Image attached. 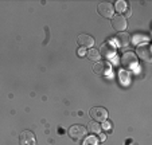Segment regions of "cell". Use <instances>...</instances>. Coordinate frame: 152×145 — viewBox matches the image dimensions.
<instances>
[{"label":"cell","mask_w":152,"mask_h":145,"mask_svg":"<svg viewBox=\"0 0 152 145\" xmlns=\"http://www.w3.org/2000/svg\"><path fill=\"white\" fill-rule=\"evenodd\" d=\"M67 134H69L74 141H80V140H82L83 137H85L86 128L85 126H81V125H73V126H70L69 128Z\"/></svg>","instance_id":"obj_1"},{"label":"cell","mask_w":152,"mask_h":145,"mask_svg":"<svg viewBox=\"0 0 152 145\" xmlns=\"http://www.w3.org/2000/svg\"><path fill=\"white\" fill-rule=\"evenodd\" d=\"M98 52H100V55L102 58H105V59H110V58H113L116 55V47L112 42H105L102 46H101V48H100V51Z\"/></svg>","instance_id":"obj_2"},{"label":"cell","mask_w":152,"mask_h":145,"mask_svg":"<svg viewBox=\"0 0 152 145\" xmlns=\"http://www.w3.org/2000/svg\"><path fill=\"white\" fill-rule=\"evenodd\" d=\"M93 71L98 75H108L112 71V66H110L109 62H106V60H98V62H96Z\"/></svg>","instance_id":"obj_3"},{"label":"cell","mask_w":152,"mask_h":145,"mask_svg":"<svg viewBox=\"0 0 152 145\" xmlns=\"http://www.w3.org/2000/svg\"><path fill=\"white\" fill-rule=\"evenodd\" d=\"M90 117L93 118V121L96 122H101V121H105L108 118V110L105 108H100V106H96V108L90 109Z\"/></svg>","instance_id":"obj_4"},{"label":"cell","mask_w":152,"mask_h":145,"mask_svg":"<svg viewBox=\"0 0 152 145\" xmlns=\"http://www.w3.org/2000/svg\"><path fill=\"white\" fill-rule=\"evenodd\" d=\"M120 62L124 68H132L137 66V59H136V55L133 52H125V54H123Z\"/></svg>","instance_id":"obj_5"},{"label":"cell","mask_w":152,"mask_h":145,"mask_svg":"<svg viewBox=\"0 0 152 145\" xmlns=\"http://www.w3.org/2000/svg\"><path fill=\"white\" fill-rule=\"evenodd\" d=\"M136 52L137 55L144 59L145 62H151L152 60V51H151V46L148 43H144V44H140L137 48H136Z\"/></svg>","instance_id":"obj_6"},{"label":"cell","mask_w":152,"mask_h":145,"mask_svg":"<svg viewBox=\"0 0 152 145\" xmlns=\"http://www.w3.org/2000/svg\"><path fill=\"white\" fill-rule=\"evenodd\" d=\"M97 9H98V14L104 17H113V14H115V7L110 3H108V1L100 3Z\"/></svg>","instance_id":"obj_7"},{"label":"cell","mask_w":152,"mask_h":145,"mask_svg":"<svg viewBox=\"0 0 152 145\" xmlns=\"http://www.w3.org/2000/svg\"><path fill=\"white\" fill-rule=\"evenodd\" d=\"M112 27L118 32H124L126 28V19L124 15H113L112 17Z\"/></svg>","instance_id":"obj_8"},{"label":"cell","mask_w":152,"mask_h":145,"mask_svg":"<svg viewBox=\"0 0 152 145\" xmlns=\"http://www.w3.org/2000/svg\"><path fill=\"white\" fill-rule=\"evenodd\" d=\"M20 145H37V138L30 130H23L20 133Z\"/></svg>","instance_id":"obj_9"},{"label":"cell","mask_w":152,"mask_h":145,"mask_svg":"<svg viewBox=\"0 0 152 145\" xmlns=\"http://www.w3.org/2000/svg\"><path fill=\"white\" fill-rule=\"evenodd\" d=\"M77 42H78V44L83 48H90V47H93V44H94V39L88 34H81L80 36H78Z\"/></svg>","instance_id":"obj_10"},{"label":"cell","mask_w":152,"mask_h":145,"mask_svg":"<svg viewBox=\"0 0 152 145\" xmlns=\"http://www.w3.org/2000/svg\"><path fill=\"white\" fill-rule=\"evenodd\" d=\"M116 43L120 47H128L129 43H131V36L126 32H118L117 36H116Z\"/></svg>","instance_id":"obj_11"},{"label":"cell","mask_w":152,"mask_h":145,"mask_svg":"<svg viewBox=\"0 0 152 145\" xmlns=\"http://www.w3.org/2000/svg\"><path fill=\"white\" fill-rule=\"evenodd\" d=\"M86 130L89 132V133H92V134H100L101 125L98 122H96V121H92V122L88 124V126H86Z\"/></svg>","instance_id":"obj_12"},{"label":"cell","mask_w":152,"mask_h":145,"mask_svg":"<svg viewBox=\"0 0 152 145\" xmlns=\"http://www.w3.org/2000/svg\"><path fill=\"white\" fill-rule=\"evenodd\" d=\"M86 58L90 59V60H93V62H98V59L101 58V55H100V52H98V50H96V48H90V50H88Z\"/></svg>","instance_id":"obj_13"},{"label":"cell","mask_w":152,"mask_h":145,"mask_svg":"<svg viewBox=\"0 0 152 145\" xmlns=\"http://www.w3.org/2000/svg\"><path fill=\"white\" fill-rule=\"evenodd\" d=\"M126 8H128V7H126V3L124 1V0H118V1H116V7H115V9L118 12V15H120L121 12L125 11Z\"/></svg>","instance_id":"obj_14"},{"label":"cell","mask_w":152,"mask_h":145,"mask_svg":"<svg viewBox=\"0 0 152 145\" xmlns=\"http://www.w3.org/2000/svg\"><path fill=\"white\" fill-rule=\"evenodd\" d=\"M82 145H98V140L96 136H88L83 140Z\"/></svg>","instance_id":"obj_15"},{"label":"cell","mask_w":152,"mask_h":145,"mask_svg":"<svg viewBox=\"0 0 152 145\" xmlns=\"http://www.w3.org/2000/svg\"><path fill=\"white\" fill-rule=\"evenodd\" d=\"M102 128L105 129V130H110V129H112V122H110V121H105V122L102 124Z\"/></svg>","instance_id":"obj_16"},{"label":"cell","mask_w":152,"mask_h":145,"mask_svg":"<svg viewBox=\"0 0 152 145\" xmlns=\"http://www.w3.org/2000/svg\"><path fill=\"white\" fill-rule=\"evenodd\" d=\"M131 14H132V11H131V9H129V8H126V9H125V16H124V17H126V16H131Z\"/></svg>","instance_id":"obj_17"},{"label":"cell","mask_w":152,"mask_h":145,"mask_svg":"<svg viewBox=\"0 0 152 145\" xmlns=\"http://www.w3.org/2000/svg\"><path fill=\"white\" fill-rule=\"evenodd\" d=\"M78 54H80L81 57H83V55H85V50H83V48H82V50H80V51H78Z\"/></svg>","instance_id":"obj_18"},{"label":"cell","mask_w":152,"mask_h":145,"mask_svg":"<svg viewBox=\"0 0 152 145\" xmlns=\"http://www.w3.org/2000/svg\"><path fill=\"white\" fill-rule=\"evenodd\" d=\"M105 138H106L105 134H100V140H101V141H105Z\"/></svg>","instance_id":"obj_19"}]
</instances>
